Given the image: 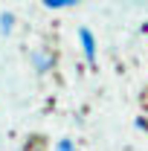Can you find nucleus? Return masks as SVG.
Listing matches in <instances>:
<instances>
[{
	"mask_svg": "<svg viewBox=\"0 0 148 151\" xmlns=\"http://www.w3.org/2000/svg\"><path fill=\"white\" fill-rule=\"evenodd\" d=\"M32 67H35V73H50L52 67H55V58H52V52H35L32 55Z\"/></svg>",
	"mask_w": 148,
	"mask_h": 151,
	"instance_id": "obj_2",
	"label": "nucleus"
},
{
	"mask_svg": "<svg viewBox=\"0 0 148 151\" xmlns=\"http://www.w3.org/2000/svg\"><path fill=\"white\" fill-rule=\"evenodd\" d=\"M12 26H15V15H12V12H0V32L9 35Z\"/></svg>",
	"mask_w": 148,
	"mask_h": 151,
	"instance_id": "obj_3",
	"label": "nucleus"
},
{
	"mask_svg": "<svg viewBox=\"0 0 148 151\" xmlns=\"http://www.w3.org/2000/svg\"><path fill=\"white\" fill-rule=\"evenodd\" d=\"M78 0H44L47 9H64V6H75Z\"/></svg>",
	"mask_w": 148,
	"mask_h": 151,
	"instance_id": "obj_4",
	"label": "nucleus"
},
{
	"mask_svg": "<svg viewBox=\"0 0 148 151\" xmlns=\"http://www.w3.org/2000/svg\"><path fill=\"white\" fill-rule=\"evenodd\" d=\"M55 151H75V145H73V139H61L55 145Z\"/></svg>",
	"mask_w": 148,
	"mask_h": 151,
	"instance_id": "obj_5",
	"label": "nucleus"
},
{
	"mask_svg": "<svg viewBox=\"0 0 148 151\" xmlns=\"http://www.w3.org/2000/svg\"><path fill=\"white\" fill-rule=\"evenodd\" d=\"M78 44H81V50H84V58H87V64H96V38L87 26H81L78 29Z\"/></svg>",
	"mask_w": 148,
	"mask_h": 151,
	"instance_id": "obj_1",
	"label": "nucleus"
}]
</instances>
